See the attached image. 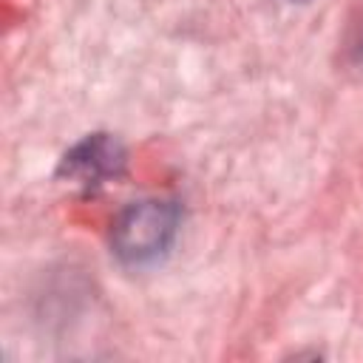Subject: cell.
<instances>
[{
  "mask_svg": "<svg viewBox=\"0 0 363 363\" xmlns=\"http://www.w3.org/2000/svg\"><path fill=\"white\" fill-rule=\"evenodd\" d=\"M128 153L122 142L111 133H91L79 139L60 162V176L82 184V187H96L111 179H119L125 173Z\"/></svg>",
  "mask_w": 363,
  "mask_h": 363,
  "instance_id": "7a4b0ae2",
  "label": "cell"
},
{
  "mask_svg": "<svg viewBox=\"0 0 363 363\" xmlns=\"http://www.w3.org/2000/svg\"><path fill=\"white\" fill-rule=\"evenodd\" d=\"M179 230V207L170 201H133L111 227V247L125 264H150L162 258Z\"/></svg>",
  "mask_w": 363,
  "mask_h": 363,
  "instance_id": "6da1fadb",
  "label": "cell"
}]
</instances>
